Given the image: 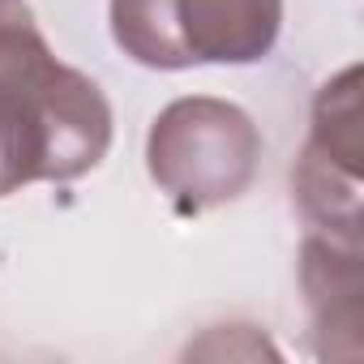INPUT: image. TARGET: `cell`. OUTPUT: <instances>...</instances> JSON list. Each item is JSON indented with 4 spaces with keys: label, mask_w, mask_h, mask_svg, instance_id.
<instances>
[{
    "label": "cell",
    "mask_w": 364,
    "mask_h": 364,
    "mask_svg": "<svg viewBox=\"0 0 364 364\" xmlns=\"http://www.w3.org/2000/svg\"><path fill=\"white\" fill-rule=\"evenodd\" d=\"M112 146V103L56 60L26 0H0V198L95 171Z\"/></svg>",
    "instance_id": "cell-1"
},
{
    "label": "cell",
    "mask_w": 364,
    "mask_h": 364,
    "mask_svg": "<svg viewBox=\"0 0 364 364\" xmlns=\"http://www.w3.org/2000/svg\"><path fill=\"white\" fill-rule=\"evenodd\" d=\"M262 133L228 99L193 95L167 103L146 133V171L180 215L236 202L257 176Z\"/></svg>",
    "instance_id": "cell-2"
},
{
    "label": "cell",
    "mask_w": 364,
    "mask_h": 364,
    "mask_svg": "<svg viewBox=\"0 0 364 364\" xmlns=\"http://www.w3.org/2000/svg\"><path fill=\"white\" fill-rule=\"evenodd\" d=\"M112 39L146 69L253 65L283 31V0H112Z\"/></svg>",
    "instance_id": "cell-3"
},
{
    "label": "cell",
    "mask_w": 364,
    "mask_h": 364,
    "mask_svg": "<svg viewBox=\"0 0 364 364\" xmlns=\"http://www.w3.org/2000/svg\"><path fill=\"white\" fill-rule=\"evenodd\" d=\"M360 69L334 73L309 116V141L296 159L291 189L309 232L360 240Z\"/></svg>",
    "instance_id": "cell-4"
},
{
    "label": "cell",
    "mask_w": 364,
    "mask_h": 364,
    "mask_svg": "<svg viewBox=\"0 0 364 364\" xmlns=\"http://www.w3.org/2000/svg\"><path fill=\"white\" fill-rule=\"evenodd\" d=\"M360 240L309 232L300 249V287L313 351L321 360H355L364 351V262Z\"/></svg>",
    "instance_id": "cell-5"
}]
</instances>
